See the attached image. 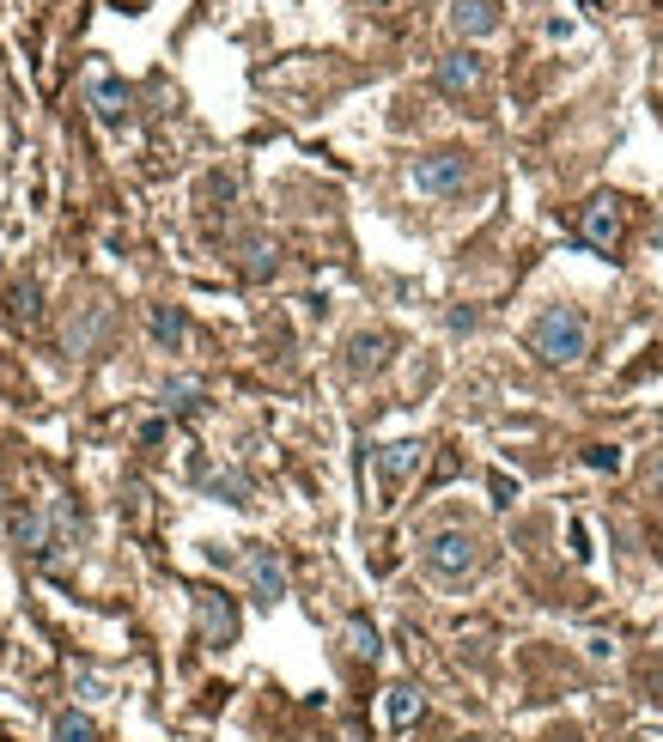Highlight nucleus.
<instances>
[{"mask_svg": "<svg viewBox=\"0 0 663 742\" xmlns=\"http://www.w3.org/2000/svg\"><path fill=\"white\" fill-rule=\"evenodd\" d=\"M530 347L548 365H578L584 353H591V323H584V311H572V305H548L530 323Z\"/></svg>", "mask_w": 663, "mask_h": 742, "instance_id": "f257e3e1", "label": "nucleus"}, {"mask_svg": "<svg viewBox=\"0 0 663 742\" xmlns=\"http://www.w3.org/2000/svg\"><path fill=\"white\" fill-rule=\"evenodd\" d=\"M13 536H19V548H25L31 560H55V554L67 548V511H61V505H49V511H19V517H13Z\"/></svg>", "mask_w": 663, "mask_h": 742, "instance_id": "f03ea898", "label": "nucleus"}, {"mask_svg": "<svg viewBox=\"0 0 663 742\" xmlns=\"http://www.w3.org/2000/svg\"><path fill=\"white\" fill-rule=\"evenodd\" d=\"M426 572H432L438 584H463V578L475 572V536H469V530H438V536L426 542Z\"/></svg>", "mask_w": 663, "mask_h": 742, "instance_id": "7ed1b4c3", "label": "nucleus"}, {"mask_svg": "<svg viewBox=\"0 0 663 742\" xmlns=\"http://www.w3.org/2000/svg\"><path fill=\"white\" fill-rule=\"evenodd\" d=\"M195 633L213 651H226L238 639V603L226 597V590H195Z\"/></svg>", "mask_w": 663, "mask_h": 742, "instance_id": "20e7f679", "label": "nucleus"}, {"mask_svg": "<svg viewBox=\"0 0 663 742\" xmlns=\"http://www.w3.org/2000/svg\"><path fill=\"white\" fill-rule=\"evenodd\" d=\"M420 457H426V444L420 438H396V444H378V487H384V505L414 481V469H420Z\"/></svg>", "mask_w": 663, "mask_h": 742, "instance_id": "39448f33", "label": "nucleus"}, {"mask_svg": "<svg viewBox=\"0 0 663 742\" xmlns=\"http://www.w3.org/2000/svg\"><path fill=\"white\" fill-rule=\"evenodd\" d=\"M469 183V159L463 153H426L414 159V189L420 195H457Z\"/></svg>", "mask_w": 663, "mask_h": 742, "instance_id": "423d86ee", "label": "nucleus"}, {"mask_svg": "<svg viewBox=\"0 0 663 742\" xmlns=\"http://www.w3.org/2000/svg\"><path fill=\"white\" fill-rule=\"evenodd\" d=\"M244 578H250V590H256L262 609H274V603L286 597V566H280L274 548H250V554H244Z\"/></svg>", "mask_w": 663, "mask_h": 742, "instance_id": "0eeeda50", "label": "nucleus"}, {"mask_svg": "<svg viewBox=\"0 0 663 742\" xmlns=\"http://www.w3.org/2000/svg\"><path fill=\"white\" fill-rule=\"evenodd\" d=\"M578 232H584V244H591V250H615L621 244V201H591V207H584V219H578Z\"/></svg>", "mask_w": 663, "mask_h": 742, "instance_id": "6e6552de", "label": "nucleus"}, {"mask_svg": "<svg viewBox=\"0 0 663 742\" xmlns=\"http://www.w3.org/2000/svg\"><path fill=\"white\" fill-rule=\"evenodd\" d=\"M438 86H445L451 98H469L481 86V55L475 49H451L445 61H438Z\"/></svg>", "mask_w": 663, "mask_h": 742, "instance_id": "1a4fd4ad", "label": "nucleus"}, {"mask_svg": "<svg viewBox=\"0 0 663 742\" xmlns=\"http://www.w3.org/2000/svg\"><path fill=\"white\" fill-rule=\"evenodd\" d=\"M390 335L384 329H372V335H353L347 341V371H353V378H372V371H384V359H390Z\"/></svg>", "mask_w": 663, "mask_h": 742, "instance_id": "9d476101", "label": "nucleus"}, {"mask_svg": "<svg viewBox=\"0 0 663 742\" xmlns=\"http://www.w3.org/2000/svg\"><path fill=\"white\" fill-rule=\"evenodd\" d=\"M451 25H457V37H493L499 31V7H493V0H451Z\"/></svg>", "mask_w": 663, "mask_h": 742, "instance_id": "9b49d317", "label": "nucleus"}, {"mask_svg": "<svg viewBox=\"0 0 663 742\" xmlns=\"http://www.w3.org/2000/svg\"><path fill=\"white\" fill-rule=\"evenodd\" d=\"M86 98H92V116H98V122H122V116H128V86L110 80V73H92Z\"/></svg>", "mask_w": 663, "mask_h": 742, "instance_id": "f8f14e48", "label": "nucleus"}, {"mask_svg": "<svg viewBox=\"0 0 663 742\" xmlns=\"http://www.w3.org/2000/svg\"><path fill=\"white\" fill-rule=\"evenodd\" d=\"M146 329H153V347H159V353H177V347H183V335H189V323H183V311H177V305H153Z\"/></svg>", "mask_w": 663, "mask_h": 742, "instance_id": "ddd939ff", "label": "nucleus"}, {"mask_svg": "<svg viewBox=\"0 0 663 742\" xmlns=\"http://www.w3.org/2000/svg\"><path fill=\"white\" fill-rule=\"evenodd\" d=\"M414 718H420V688H408V682L384 688V724H390V730H408Z\"/></svg>", "mask_w": 663, "mask_h": 742, "instance_id": "4468645a", "label": "nucleus"}, {"mask_svg": "<svg viewBox=\"0 0 663 742\" xmlns=\"http://www.w3.org/2000/svg\"><path fill=\"white\" fill-rule=\"evenodd\" d=\"M104 329H110V311H104V305H86V317H80V323H67V353H80V359H86V353H92V341H98Z\"/></svg>", "mask_w": 663, "mask_h": 742, "instance_id": "2eb2a0df", "label": "nucleus"}, {"mask_svg": "<svg viewBox=\"0 0 663 742\" xmlns=\"http://www.w3.org/2000/svg\"><path fill=\"white\" fill-rule=\"evenodd\" d=\"M341 639H347V651H353V657H365V663H372V657H378V627H372V621H365V615H347V627H341Z\"/></svg>", "mask_w": 663, "mask_h": 742, "instance_id": "dca6fc26", "label": "nucleus"}, {"mask_svg": "<svg viewBox=\"0 0 663 742\" xmlns=\"http://www.w3.org/2000/svg\"><path fill=\"white\" fill-rule=\"evenodd\" d=\"M55 742H98V724L86 712H55Z\"/></svg>", "mask_w": 663, "mask_h": 742, "instance_id": "f3484780", "label": "nucleus"}, {"mask_svg": "<svg viewBox=\"0 0 663 742\" xmlns=\"http://www.w3.org/2000/svg\"><path fill=\"white\" fill-rule=\"evenodd\" d=\"M207 487L226 499V505H250V481H244V475H213Z\"/></svg>", "mask_w": 663, "mask_h": 742, "instance_id": "a211bd4d", "label": "nucleus"}, {"mask_svg": "<svg viewBox=\"0 0 663 742\" xmlns=\"http://www.w3.org/2000/svg\"><path fill=\"white\" fill-rule=\"evenodd\" d=\"M244 274H256V280H262V274H274V244H262V238H256V244L244 250Z\"/></svg>", "mask_w": 663, "mask_h": 742, "instance_id": "6ab92c4d", "label": "nucleus"}, {"mask_svg": "<svg viewBox=\"0 0 663 742\" xmlns=\"http://www.w3.org/2000/svg\"><path fill=\"white\" fill-rule=\"evenodd\" d=\"M195 396H201V384H195V378L165 384V408H177V414H183V408H195Z\"/></svg>", "mask_w": 663, "mask_h": 742, "instance_id": "aec40b11", "label": "nucleus"}, {"mask_svg": "<svg viewBox=\"0 0 663 742\" xmlns=\"http://www.w3.org/2000/svg\"><path fill=\"white\" fill-rule=\"evenodd\" d=\"M13 317L19 323H37V286H13Z\"/></svg>", "mask_w": 663, "mask_h": 742, "instance_id": "412c9836", "label": "nucleus"}, {"mask_svg": "<svg viewBox=\"0 0 663 742\" xmlns=\"http://www.w3.org/2000/svg\"><path fill=\"white\" fill-rule=\"evenodd\" d=\"M584 463H591V469H621V451H615V444H591V451H584Z\"/></svg>", "mask_w": 663, "mask_h": 742, "instance_id": "4be33fe9", "label": "nucleus"}, {"mask_svg": "<svg viewBox=\"0 0 663 742\" xmlns=\"http://www.w3.org/2000/svg\"><path fill=\"white\" fill-rule=\"evenodd\" d=\"M511 493H518V481H505V475H493V499H499V505H511Z\"/></svg>", "mask_w": 663, "mask_h": 742, "instance_id": "5701e85b", "label": "nucleus"}, {"mask_svg": "<svg viewBox=\"0 0 663 742\" xmlns=\"http://www.w3.org/2000/svg\"><path fill=\"white\" fill-rule=\"evenodd\" d=\"M554 742H572V736H554Z\"/></svg>", "mask_w": 663, "mask_h": 742, "instance_id": "b1692460", "label": "nucleus"}, {"mask_svg": "<svg viewBox=\"0 0 663 742\" xmlns=\"http://www.w3.org/2000/svg\"><path fill=\"white\" fill-rule=\"evenodd\" d=\"M584 7H597V0H584Z\"/></svg>", "mask_w": 663, "mask_h": 742, "instance_id": "393cba45", "label": "nucleus"}, {"mask_svg": "<svg viewBox=\"0 0 663 742\" xmlns=\"http://www.w3.org/2000/svg\"><path fill=\"white\" fill-rule=\"evenodd\" d=\"M639 742H651V736H639Z\"/></svg>", "mask_w": 663, "mask_h": 742, "instance_id": "a878e982", "label": "nucleus"}]
</instances>
